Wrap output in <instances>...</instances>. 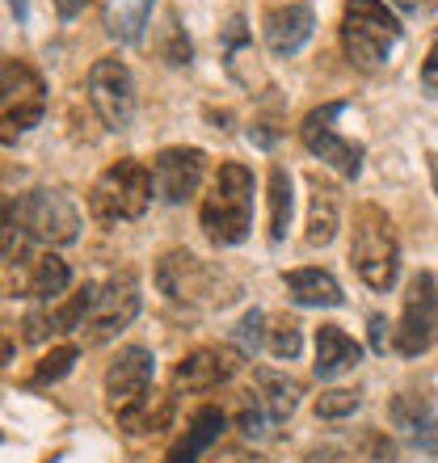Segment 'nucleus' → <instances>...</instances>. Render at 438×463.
Listing matches in <instances>:
<instances>
[{
	"mask_svg": "<svg viewBox=\"0 0 438 463\" xmlns=\"http://www.w3.org/2000/svg\"><path fill=\"white\" fill-rule=\"evenodd\" d=\"M198 223L207 232V241L228 249L241 244L253 228V169L241 160H224L219 173L211 177V190L203 198Z\"/></svg>",
	"mask_w": 438,
	"mask_h": 463,
	"instance_id": "1",
	"label": "nucleus"
},
{
	"mask_svg": "<svg viewBox=\"0 0 438 463\" xmlns=\"http://www.w3.org/2000/svg\"><path fill=\"white\" fill-rule=\"evenodd\" d=\"M350 266L371 291H392L396 274H401V244H396L392 220L379 207H371V203L354 211Z\"/></svg>",
	"mask_w": 438,
	"mask_h": 463,
	"instance_id": "2",
	"label": "nucleus"
},
{
	"mask_svg": "<svg viewBox=\"0 0 438 463\" xmlns=\"http://www.w3.org/2000/svg\"><path fill=\"white\" fill-rule=\"evenodd\" d=\"M401 34V22L388 13L384 0H346V9H341V47L358 68L388 63Z\"/></svg>",
	"mask_w": 438,
	"mask_h": 463,
	"instance_id": "3",
	"label": "nucleus"
},
{
	"mask_svg": "<svg viewBox=\"0 0 438 463\" xmlns=\"http://www.w3.org/2000/svg\"><path fill=\"white\" fill-rule=\"evenodd\" d=\"M152 169H148L144 160H114L110 169H101V177L93 182L89 190V211L98 215L101 223H114V220H139L152 203Z\"/></svg>",
	"mask_w": 438,
	"mask_h": 463,
	"instance_id": "4",
	"label": "nucleus"
},
{
	"mask_svg": "<svg viewBox=\"0 0 438 463\" xmlns=\"http://www.w3.org/2000/svg\"><path fill=\"white\" fill-rule=\"evenodd\" d=\"M438 342V279L430 269H417L405 291V307L392 333V350L405 358H417Z\"/></svg>",
	"mask_w": 438,
	"mask_h": 463,
	"instance_id": "5",
	"label": "nucleus"
},
{
	"mask_svg": "<svg viewBox=\"0 0 438 463\" xmlns=\"http://www.w3.org/2000/svg\"><path fill=\"white\" fill-rule=\"evenodd\" d=\"M0 80H5V93H0L5 144H13L22 131H30V127L43 122V110H47V85H43V76H38L25 60H5Z\"/></svg>",
	"mask_w": 438,
	"mask_h": 463,
	"instance_id": "6",
	"label": "nucleus"
},
{
	"mask_svg": "<svg viewBox=\"0 0 438 463\" xmlns=\"http://www.w3.org/2000/svg\"><path fill=\"white\" fill-rule=\"evenodd\" d=\"M346 114V101H325L304 118L300 139L312 156H320L328 169H338L341 177H358L363 173V144H354L338 131V118Z\"/></svg>",
	"mask_w": 438,
	"mask_h": 463,
	"instance_id": "7",
	"label": "nucleus"
},
{
	"mask_svg": "<svg viewBox=\"0 0 438 463\" xmlns=\"http://www.w3.org/2000/svg\"><path fill=\"white\" fill-rule=\"evenodd\" d=\"M13 211L22 220V232L38 244H72L81 236V211L60 190H30Z\"/></svg>",
	"mask_w": 438,
	"mask_h": 463,
	"instance_id": "8",
	"label": "nucleus"
},
{
	"mask_svg": "<svg viewBox=\"0 0 438 463\" xmlns=\"http://www.w3.org/2000/svg\"><path fill=\"white\" fill-rule=\"evenodd\" d=\"M89 101L110 131H127L135 118V80L119 55H106L89 68Z\"/></svg>",
	"mask_w": 438,
	"mask_h": 463,
	"instance_id": "9",
	"label": "nucleus"
},
{
	"mask_svg": "<svg viewBox=\"0 0 438 463\" xmlns=\"http://www.w3.org/2000/svg\"><path fill=\"white\" fill-rule=\"evenodd\" d=\"M215 282H219V269L203 266L195 253L186 249H173L157 261V287L169 299H203V304H228L224 295H215Z\"/></svg>",
	"mask_w": 438,
	"mask_h": 463,
	"instance_id": "10",
	"label": "nucleus"
},
{
	"mask_svg": "<svg viewBox=\"0 0 438 463\" xmlns=\"http://www.w3.org/2000/svg\"><path fill=\"white\" fill-rule=\"evenodd\" d=\"M135 312H139V282H135L131 269H122V274H114L98 291V304H93L81 333H85L89 342H110L114 333H122L131 325Z\"/></svg>",
	"mask_w": 438,
	"mask_h": 463,
	"instance_id": "11",
	"label": "nucleus"
},
{
	"mask_svg": "<svg viewBox=\"0 0 438 463\" xmlns=\"http://www.w3.org/2000/svg\"><path fill=\"white\" fill-rule=\"evenodd\" d=\"M203 173H207L203 147H165L152 160V182H157V194L165 203H186L198 190Z\"/></svg>",
	"mask_w": 438,
	"mask_h": 463,
	"instance_id": "12",
	"label": "nucleus"
},
{
	"mask_svg": "<svg viewBox=\"0 0 438 463\" xmlns=\"http://www.w3.org/2000/svg\"><path fill=\"white\" fill-rule=\"evenodd\" d=\"M312 30H317V13H312V5H300V0H291V5H270L266 17H262L266 47H270V55H279V60L300 55L304 43L312 38Z\"/></svg>",
	"mask_w": 438,
	"mask_h": 463,
	"instance_id": "13",
	"label": "nucleus"
},
{
	"mask_svg": "<svg viewBox=\"0 0 438 463\" xmlns=\"http://www.w3.org/2000/svg\"><path fill=\"white\" fill-rule=\"evenodd\" d=\"M236 371H241V350H228V345H203V350L186 354L182 363L173 366V388L211 392V388H219V383H228Z\"/></svg>",
	"mask_w": 438,
	"mask_h": 463,
	"instance_id": "14",
	"label": "nucleus"
},
{
	"mask_svg": "<svg viewBox=\"0 0 438 463\" xmlns=\"http://www.w3.org/2000/svg\"><path fill=\"white\" fill-rule=\"evenodd\" d=\"M152 375H157V358H152V350H144V345H127V350H119V358H114L110 371H106L110 409H119V404L144 396V392L152 388Z\"/></svg>",
	"mask_w": 438,
	"mask_h": 463,
	"instance_id": "15",
	"label": "nucleus"
},
{
	"mask_svg": "<svg viewBox=\"0 0 438 463\" xmlns=\"http://www.w3.org/2000/svg\"><path fill=\"white\" fill-rule=\"evenodd\" d=\"M68 282H72L68 261L47 249V253L22 257V274H17V287H13V291L22 295V299H38V304H47V299H55V295L68 291Z\"/></svg>",
	"mask_w": 438,
	"mask_h": 463,
	"instance_id": "16",
	"label": "nucleus"
},
{
	"mask_svg": "<svg viewBox=\"0 0 438 463\" xmlns=\"http://www.w3.org/2000/svg\"><path fill=\"white\" fill-rule=\"evenodd\" d=\"M388 417H392V426L401 430L422 455H438V417L426 396H409V392H405V396H396V401L388 404Z\"/></svg>",
	"mask_w": 438,
	"mask_h": 463,
	"instance_id": "17",
	"label": "nucleus"
},
{
	"mask_svg": "<svg viewBox=\"0 0 438 463\" xmlns=\"http://www.w3.org/2000/svg\"><path fill=\"white\" fill-rule=\"evenodd\" d=\"M363 358V345L354 342L341 325H320L317 329V379H338L354 371Z\"/></svg>",
	"mask_w": 438,
	"mask_h": 463,
	"instance_id": "18",
	"label": "nucleus"
},
{
	"mask_svg": "<svg viewBox=\"0 0 438 463\" xmlns=\"http://www.w3.org/2000/svg\"><path fill=\"white\" fill-rule=\"evenodd\" d=\"M219 434H224V413H219L215 404H203V409L190 417V430L173 442V451L165 455V463H198V455L211 451L219 442Z\"/></svg>",
	"mask_w": 438,
	"mask_h": 463,
	"instance_id": "19",
	"label": "nucleus"
},
{
	"mask_svg": "<svg viewBox=\"0 0 438 463\" xmlns=\"http://www.w3.org/2000/svg\"><path fill=\"white\" fill-rule=\"evenodd\" d=\"M114 417H119V430H127V434H152V430L169 426L173 396H160V392L148 388L144 396H135V401L119 404V409H114Z\"/></svg>",
	"mask_w": 438,
	"mask_h": 463,
	"instance_id": "20",
	"label": "nucleus"
},
{
	"mask_svg": "<svg viewBox=\"0 0 438 463\" xmlns=\"http://www.w3.org/2000/svg\"><path fill=\"white\" fill-rule=\"evenodd\" d=\"M282 282H287V295H291L300 307H338L341 299H346L338 279H333L328 269H317V266L291 269Z\"/></svg>",
	"mask_w": 438,
	"mask_h": 463,
	"instance_id": "21",
	"label": "nucleus"
},
{
	"mask_svg": "<svg viewBox=\"0 0 438 463\" xmlns=\"http://www.w3.org/2000/svg\"><path fill=\"white\" fill-rule=\"evenodd\" d=\"M224 68H228V76L232 80H241L244 89H253V80H262V72H257L253 38H249V30H244L241 13H232L228 30H224Z\"/></svg>",
	"mask_w": 438,
	"mask_h": 463,
	"instance_id": "22",
	"label": "nucleus"
},
{
	"mask_svg": "<svg viewBox=\"0 0 438 463\" xmlns=\"http://www.w3.org/2000/svg\"><path fill=\"white\" fill-rule=\"evenodd\" d=\"M253 383H257V396H262V404L270 409V417H274V426H282L287 417L295 413V404H300V383L287 375H279V371H270V366H262V371H253Z\"/></svg>",
	"mask_w": 438,
	"mask_h": 463,
	"instance_id": "23",
	"label": "nucleus"
},
{
	"mask_svg": "<svg viewBox=\"0 0 438 463\" xmlns=\"http://www.w3.org/2000/svg\"><path fill=\"white\" fill-rule=\"evenodd\" d=\"M338 236V190L333 185H325L312 173V211H308V232H304V241L312 244V249H325L328 241Z\"/></svg>",
	"mask_w": 438,
	"mask_h": 463,
	"instance_id": "24",
	"label": "nucleus"
},
{
	"mask_svg": "<svg viewBox=\"0 0 438 463\" xmlns=\"http://www.w3.org/2000/svg\"><path fill=\"white\" fill-rule=\"evenodd\" d=\"M152 17V0H106V30L119 43H139Z\"/></svg>",
	"mask_w": 438,
	"mask_h": 463,
	"instance_id": "25",
	"label": "nucleus"
},
{
	"mask_svg": "<svg viewBox=\"0 0 438 463\" xmlns=\"http://www.w3.org/2000/svg\"><path fill=\"white\" fill-rule=\"evenodd\" d=\"M266 198H270V241L279 244L291 228V173L282 169V165H270V177H266Z\"/></svg>",
	"mask_w": 438,
	"mask_h": 463,
	"instance_id": "26",
	"label": "nucleus"
},
{
	"mask_svg": "<svg viewBox=\"0 0 438 463\" xmlns=\"http://www.w3.org/2000/svg\"><path fill=\"white\" fill-rule=\"evenodd\" d=\"M300 345H304V337H300V320L295 317H270V329H266V350L274 354V358H287L291 363L295 354H300Z\"/></svg>",
	"mask_w": 438,
	"mask_h": 463,
	"instance_id": "27",
	"label": "nucleus"
},
{
	"mask_svg": "<svg viewBox=\"0 0 438 463\" xmlns=\"http://www.w3.org/2000/svg\"><path fill=\"white\" fill-rule=\"evenodd\" d=\"M72 366H76V345H55L47 358H38L34 375L25 379V388H47V383H60Z\"/></svg>",
	"mask_w": 438,
	"mask_h": 463,
	"instance_id": "28",
	"label": "nucleus"
},
{
	"mask_svg": "<svg viewBox=\"0 0 438 463\" xmlns=\"http://www.w3.org/2000/svg\"><path fill=\"white\" fill-rule=\"evenodd\" d=\"M270 426H274V417H270V409L262 404V396L257 392H244L241 396V409H236V430H241L244 439H266Z\"/></svg>",
	"mask_w": 438,
	"mask_h": 463,
	"instance_id": "29",
	"label": "nucleus"
},
{
	"mask_svg": "<svg viewBox=\"0 0 438 463\" xmlns=\"http://www.w3.org/2000/svg\"><path fill=\"white\" fill-rule=\"evenodd\" d=\"M358 404H363V396L358 392H346V388H338V392H320L317 396V417L320 421H338V417H350V413H358Z\"/></svg>",
	"mask_w": 438,
	"mask_h": 463,
	"instance_id": "30",
	"label": "nucleus"
},
{
	"mask_svg": "<svg viewBox=\"0 0 438 463\" xmlns=\"http://www.w3.org/2000/svg\"><path fill=\"white\" fill-rule=\"evenodd\" d=\"M262 325H266V317H262V312H244V317H241V325H236V337H241V350L244 354L257 350V345L266 342V329H262Z\"/></svg>",
	"mask_w": 438,
	"mask_h": 463,
	"instance_id": "31",
	"label": "nucleus"
},
{
	"mask_svg": "<svg viewBox=\"0 0 438 463\" xmlns=\"http://www.w3.org/2000/svg\"><path fill=\"white\" fill-rule=\"evenodd\" d=\"M422 89H426L430 98H438V34L430 38V51H426V60H422Z\"/></svg>",
	"mask_w": 438,
	"mask_h": 463,
	"instance_id": "32",
	"label": "nucleus"
},
{
	"mask_svg": "<svg viewBox=\"0 0 438 463\" xmlns=\"http://www.w3.org/2000/svg\"><path fill=\"white\" fill-rule=\"evenodd\" d=\"M384 329H388V325H384V317H371V345H376L379 354L388 350V333H384Z\"/></svg>",
	"mask_w": 438,
	"mask_h": 463,
	"instance_id": "33",
	"label": "nucleus"
},
{
	"mask_svg": "<svg viewBox=\"0 0 438 463\" xmlns=\"http://www.w3.org/2000/svg\"><path fill=\"white\" fill-rule=\"evenodd\" d=\"M51 5H55V13H60L63 22H72V17H76L81 9H85L89 0H51Z\"/></svg>",
	"mask_w": 438,
	"mask_h": 463,
	"instance_id": "34",
	"label": "nucleus"
},
{
	"mask_svg": "<svg viewBox=\"0 0 438 463\" xmlns=\"http://www.w3.org/2000/svg\"><path fill=\"white\" fill-rule=\"evenodd\" d=\"M392 5H396V9H405V13H417V9H422V0H392Z\"/></svg>",
	"mask_w": 438,
	"mask_h": 463,
	"instance_id": "35",
	"label": "nucleus"
},
{
	"mask_svg": "<svg viewBox=\"0 0 438 463\" xmlns=\"http://www.w3.org/2000/svg\"><path fill=\"white\" fill-rule=\"evenodd\" d=\"M9 9H13V17H17V22H25V0H9Z\"/></svg>",
	"mask_w": 438,
	"mask_h": 463,
	"instance_id": "36",
	"label": "nucleus"
},
{
	"mask_svg": "<svg viewBox=\"0 0 438 463\" xmlns=\"http://www.w3.org/2000/svg\"><path fill=\"white\" fill-rule=\"evenodd\" d=\"M430 177H434V194H438V152L430 156Z\"/></svg>",
	"mask_w": 438,
	"mask_h": 463,
	"instance_id": "37",
	"label": "nucleus"
},
{
	"mask_svg": "<svg viewBox=\"0 0 438 463\" xmlns=\"http://www.w3.org/2000/svg\"><path fill=\"white\" fill-rule=\"evenodd\" d=\"M434 5H438V0H434Z\"/></svg>",
	"mask_w": 438,
	"mask_h": 463,
	"instance_id": "38",
	"label": "nucleus"
}]
</instances>
